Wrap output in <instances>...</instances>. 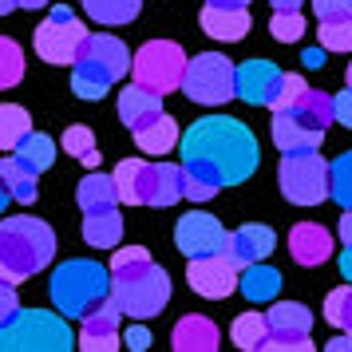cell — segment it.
I'll list each match as a JSON object with an SVG mask.
<instances>
[{
	"instance_id": "37",
	"label": "cell",
	"mask_w": 352,
	"mask_h": 352,
	"mask_svg": "<svg viewBox=\"0 0 352 352\" xmlns=\"http://www.w3.org/2000/svg\"><path fill=\"white\" fill-rule=\"evenodd\" d=\"M218 190H222V182L210 175V170L194 166V162H182V198H190V202H210Z\"/></svg>"
},
{
	"instance_id": "3",
	"label": "cell",
	"mask_w": 352,
	"mask_h": 352,
	"mask_svg": "<svg viewBox=\"0 0 352 352\" xmlns=\"http://www.w3.org/2000/svg\"><path fill=\"white\" fill-rule=\"evenodd\" d=\"M48 293H52L56 313H64L67 320L72 317L83 320L96 305H103L111 297V270L99 265V261H87V257H72V261L52 270Z\"/></svg>"
},
{
	"instance_id": "7",
	"label": "cell",
	"mask_w": 352,
	"mask_h": 352,
	"mask_svg": "<svg viewBox=\"0 0 352 352\" xmlns=\"http://www.w3.org/2000/svg\"><path fill=\"white\" fill-rule=\"evenodd\" d=\"M182 72H186V52L175 40H146L131 56V80L146 91H159V96L182 87Z\"/></svg>"
},
{
	"instance_id": "45",
	"label": "cell",
	"mask_w": 352,
	"mask_h": 352,
	"mask_svg": "<svg viewBox=\"0 0 352 352\" xmlns=\"http://www.w3.org/2000/svg\"><path fill=\"white\" fill-rule=\"evenodd\" d=\"M317 20H344L352 16V0H313Z\"/></svg>"
},
{
	"instance_id": "8",
	"label": "cell",
	"mask_w": 352,
	"mask_h": 352,
	"mask_svg": "<svg viewBox=\"0 0 352 352\" xmlns=\"http://www.w3.org/2000/svg\"><path fill=\"white\" fill-rule=\"evenodd\" d=\"M182 96L190 103H202V107H222L234 99V64L226 60L222 52H202L186 60V72H182Z\"/></svg>"
},
{
	"instance_id": "13",
	"label": "cell",
	"mask_w": 352,
	"mask_h": 352,
	"mask_svg": "<svg viewBox=\"0 0 352 352\" xmlns=\"http://www.w3.org/2000/svg\"><path fill=\"white\" fill-rule=\"evenodd\" d=\"M119 320H123V313H119V309H115V301L107 297L103 305H96V309L83 317L80 344H76V349H87V352H115V349H123Z\"/></svg>"
},
{
	"instance_id": "51",
	"label": "cell",
	"mask_w": 352,
	"mask_h": 352,
	"mask_svg": "<svg viewBox=\"0 0 352 352\" xmlns=\"http://www.w3.org/2000/svg\"><path fill=\"white\" fill-rule=\"evenodd\" d=\"M324 56H329L324 48H309L301 60H305V67H324Z\"/></svg>"
},
{
	"instance_id": "50",
	"label": "cell",
	"mask_w": 352,
	"mask_h": 352,
	"mask_svg": "<svg viewBox=\"0 0 352 352\" xmlns=\"http://www.w3.org/2000/svg\"><path fill=\"white\" fill-rule=\"evenodd\" d=\"M329 352H352V333H340V336H333L329 344H324Z\"/></svg>"
},
{
	"instance_id": "46",
	"label": "cell",
	"mask_w": 352,
	"mask_h": 352,
	"mask_svg": "<svg viewBox=\"0 0 352 352\" xmlns=\"http://www.w3.org/2000/svg\"><path fill=\"white\" fill-rule=\"evenodd\" d=\"M333 123H340V127L352 131V83L333 99Z\"/></svg>"
},
{
	"instance_id": "48",
	"label": "cell",
	"mask_w": 352,
	"mask_h": 352,
	"mask_svg": "<svg viewBox=\"0 0 352 352\" xmlns=\"http://www.w3.org/2000/svg\"><path fill=\"white\" fill-rule=\"evenodd\" d=\"M123 349H131V352L151 349V329L146 324H131L127 333H123Z\"/></svg>"
},
{
	"instance_id": "38",
	"label": "cell",
	"mask_w": 352,
	"mask_h": 352,
	"mask_svg": "<svg viewBox=\"0 0 352 352\" xmlns=\"http://www.w3.org/2000/svg\"><path fill=\"white\" fill-rule=\"evenodd\" d=\"M20 80H24V52H20L16 40L0 36V91L16 87Z\"/></svg>"
},
{
	"instance_id": "21",
	"label": "cell",
	"mask_w": 352,
	"mask_h": 352,
	"mask_svg": "<svg viewBox=\"0 0 352 352\" xmlns=\"http://www.w3.org/2000/svg\"><path fill=\"white\" fill-rule=\"evenodd\" d=\"M238 293H241L250 305L277 301V293H281V273L273 270V265H265V261L241 265V273H238Z\"/></svg>"
},
{
	"instance_id": "40",
	"label": "cell",
	"mask_w": 352,
	"mask_h": 352,
	"mask_svg": "<svg viewBox=\"0 0 352 352\" xmlns=\"http://www.w3.org/2000/svg\"><path fill=\"white\" fill-rule=\"evenodd\" d=\"M320 48L324 52H352V16L344 20H320Z\"/></svg>"
},
{
	"instance_id": "32",
	"label": "cell",
	"mask_w": 352,
	"mask_h": 352,
	"mask_svg": "<svg viewBox=\"0 0 352 352\" xmlns=\"http://www.w3.org/2000/svg\"><path fill=\"white\" fill-rule=\"evenodd\" d=\"M265 336H270L265 313H241V317L230 324V340H234L238 349H245V352H261Z\"/></svg>"
},
{
	"instance_id": "47",
	"label": "cell",
	"mask_w": 352,
	"mask_h": 352,
	"mask_svg": "<svg viewBox=\"0 0 352 352\" xmlns=\"http://www.w3.org/2000/svg\"><path fill=\"white\" fill-rule=\"evenodd\" d=\"M16 309H20L16 285H12V281H0V324H4V320L12 317V313H16Z\"/></svg>"
},
{
	"instance_id": "39",
	"label": "cell",
	"mask_w": 352,
	"mask_h": 352,
	"mask_svg": "<svg viewBox=\"0 0 352 352\" xmlns=\"http://www.w3.org/2000/svg\"><path fill=\"white\" fill-rule=\"evenodd\" d=\"M324 320L340 333H352V285H340L324 297Z\"/></svg>"
},
{
	"instance_id": "5",
	"label": "cell",
	"mask_w": 352,
	"mask_h": 352,
	"mask_svg": "<svg viewBox=\"0 0 352 352\" xmlns=\"http://www.w3.org/2000/svg\"><path fill=\"white\" fill-rule=\"evenodd\" d=\"M111 301L131 320L159 317L162 305L170 301V277L155 261L135 265V270H119V273H111Z\"/></svg>"
},
{
	"instance_id": "33",
	"label": "cell",
	"mask_w": 352,
	"mask_h": 352,
	"mask_svg": "<svg viewBox=\"0 0 352 352\" xmlns=\"http://www.w3.org/2000/svg\"><path fill=\"white\" fill-rule=\"evenodd\" d=\"M28 131H32V115L20 103H0V151H16Z\"/></svg>"
},
{
	"instance_id": "49",
	"label": "cell",
	"mask_w": 352,
	"mask_h": 352,
	"mask_svg": "<svg viewBox=\"0 0 352 352\" xmlns=\"http://www.w3.org/2000/svg\"><path fill=\"white\" fill-rule=\"evenodd\" d=\"M336 234H340V241H344V245H352V210H344V214H340Z\"/></svg>"
},
{
	"instance_id": "30",
	"label": "cell",
	"mask_w": 352,
	"mask_h": 352,
	"mask_svg": "<svg viewBox=\"0 0 352 352\" xmlns=\"http://www.w3.org/2000/svg\"><path fill=\"white\" fill-rule=\"evenodd\" d=\"M76 202H80L83 214H87V210H103V206H119V194H115L111 175H99V170H91V175L76 186Z\"/></svg>"
},
{
	"instance_id": "55",
	"label": "cell",
	"mask_w": 352,
	"mask_h": 352,
	"mask_svg": "<svg viewBox=\"0 0 352 352\" xmlns=\"http://www.w3.org/2000/svg\"><path fill=\"white\" fill-rule=\"evenodd\" d=\"M16 4H20V8H32V12H36V8H44V4H52V0H16Z\"/></svg>"
},
{
	"instance_id": "19",
	"label": "cell",
	"mask_w": 352,
	"mask_h": 352,
	"mask_svg": "<svg viewBox=\"0 0 352 352\" xmlns=\"http://www.w3.org/2000/svg\"><path fill=\"white\" fill-rule=\"evenodd\" d=\"M273 143L281 155L285 151H317L324 143V131L301 123L293 111H273Z\"/></svg>"
},
{
	"instance_id": "18",
	"label": "cell",
	"mask_w": 352,
	"mask_h": 352,
	"mask_svg": "<svg viewBox=\"0 0 352 352\" xmlns=\"http://www.w3.org/2000/svg\"><path fill=\"white\" fill-rule=\"evenodd\" d=\"M198 24H202V32L214 36V40H222V44H238V40H245V32H250V8L206 4L202 16H198Z\"/></svg>"
},
{
	"instance_id": "20",
	"label": "cell",
	"mask_w": 352,
	"mask_h": 352,
	"mask_svg": "<svg viewBox=\"0 0 352 352\" xmlns=\"http://www.w3.org/2000/svg\"><path fill=\"white\" fill-rule=\"evenodd\" d=\"M131 135H135V146H139L143 155H170L178 146V139H182L175 115H166V111H159L155 119H146L143 127H135Z\"/></svg>"
},
{
	"instance_id": "54",
	"label": "cell",
	"mask_w": 352,
	"mask_h": 352,
	"mask_svg": "<svg viewBox=\"0 0 352 352\" xmlns=\"http://www.w3.org/2000/svg\"><path fill=\"white\" fill-rule=\"evenodd\" d=\"M206 4H222V8H250V0H206Z\"/></svg>"
},
{
	"instance_id": "31",
	"label": "cell",
	"mask_w": 352,
	"mask_h": 352,
	"mask_svg": "<svg viewBox=\"0 0 352 352\" xmlns=\"http://www.w3.org/2000/svg\"><path fill=\"white\" fill-rule=\"evenodd\" d=\"M285 111H293L301 123H309V127L317 131H329V123H333V99L324 96V91H313V87H305L301 99L293 103V107H285Z\"/></svg>"
},
{
	"instance_id": "11",
	"label": "cell",
	"mask_w": 352,
	"mask_h": 352,
	"mask_svg": "<svg viewBox=\"0 0 352 352\" xmlns=\"http://www.w3.org/2000/svg\"><path fill=\"white\" fill-rule=\"evenodd\" d=\"M238 265L230 261V254H206V257H190L186 265V281L198 297L206 301H226L230 293H238Z\"/></svg>"
},
{
	"instance_id": "17",
	"label": "cell",
	"mask_w": 352,
	"mask_h": 352,
	"mask_svg": "<svg viewBox=\"0 0 352 352\" xmlns=\"http://www.w3.org/2000/svg\"><path fill=\"white\" fill-rule=\"evenodd\" d=\"M182 198V162H146L143 206H175Z\"/></svg>"
},
{
	"instance_id": "52",
	"label": "cell",
	"mask_w": 352,
	"mask_h": 352,
	"mask_svg": "<svg viewBox=\"0 0 352 352\" xmlns=\"http://www.w3.org/2000/svg\"><path fill=\"white\" fill-rule=\"evenodd\" d=\"M340 277L352 285V245H344V250H340Z\"/></svg>"
},
{
	"instance_id": "6",
	"label": "cell",
	"mask_w": 352,
	"mask_h": 352,
	"mask_svg": "<svg viewBox=\"0 0 352 352\" xmlns=\"http://www.w3.org/2000/svg\"><path fill=\"white\" fill-rule=\"evenodd\" d=\"M277 186L293 206H320L329 198V162L317 151H285L277 166Z\"/></svg>"
},
{
	"instance_id": "56",
	"label": "cell",
	"mask_w": 352,
	"mask_h": 352,
	"mask_svg": "<svg viewBox=\"0 0 352 352\" xmlns=\"http://www.w3.org/2000/svg\"><path fill=\"white\" fill-rule=\"evenodd\" d=\"M8 202H12V194H8V186H4V182H0V214H4V206H8Z\"/></svg>"
},
{
	"instance_id": "43",
	"label": "cell",
	"mask_w": 352,
	"mask_h": 352,
	"mask_svg": "<svg viewBox=\"0 0 352 352\" xmlns=\"http://www.w3.org/2000/svg\"><path fill=\"white\" fill-rule=\"evenodd\" d=\"M305 87H309V83H305L301 76H281V91H277V99H273V111H285V107H293V103L301 99Z\"/></svg>"
},
{
	"instance_id": "58",
	"label": "cell",
	"mask_w": 352,
	"mask_h": 352,
	"mask_svg": "<svg viewBox=\"0 0 352 352\" xmlns=\"http://www.w3.org/2000/svg\"><path fill=\"white\" fill-rule=\"evenodd\" d=\"M344 80H349V83H352V64H349V72H344Z\"/></svg>"
},
{
	"instance_id": "42",
	"label": "cell",
	"mask_w": 352,
	"mask_h": 352,
	"mask_svg": "<svg viewBox=\"0 0 352 352\" xmlns=\"http://www.w3.org/2000/svg\"><path fill=\"white\" fill-rule=\"evenodd\" d=\"M317 344L309 340V336H265V344H261V352H313Z\"/></svg>"
},
{
	"instance_id": "36",
	"label": "cell",
	"mask_w": 352,
	"mask_h": 352,
	"mask_svg": "<svg viewBox=\"0 0 352 352\" xmlns=\"http://www.w3.org/2000/svg\"><path fill=\"white\" fill-rule=\"evenodd\" d=\"M329 198L340 210H352V151L336 155V162H329Z\"/></svg>"
},
{
	"instance_id": "41",
	"label": "cell",
	"mask_w": 352,
	"mask_h": 352,
	"mask_svg": "<svg viewBox=\"0 0 352 352\" xmlns=\"http://www.w3.org/2000/svg\"><path fill=\"white\" fill-rule=\"evenodd\" d=\"M270 32H273V40H281V44H297V40L309 32V24H305L301 12H273Z\"/></svg>"
},
{
	"instance_id": "16",
	"label": "cell",
	"mask_w": 352,
	"mask_h": 352,
	"mask_svg": "<svg viewBox=\"0 0 352 352\" xmlns=\"http://www.w3.org/2000/svg\"><path fill=\"white\" fill-rule=\"evenodd\" d=\"M277 250V234H273L270 226H241V230H234L230 234V241H226V254H230V261L234 265H254V261H265V257Z\"/></svg>"
},
{
	"instance_id": "28",
	"label": "cell",
	"mask_w": 352,
	"mask_h": 352,
	"mask_svg": "<svg viewBox=\"0 0 352 352\" xmlns=\"http://www.w3.org/2000/svg\"><path fill=\"white\" fill-rule=\"evenodd\" d=\"M143 175H146V159H123L115 166V194L123 206H143Z\"/></svg>"
},
{
	"instance_id": "14",
	"label": "cell",
	"mask_w": 352,
	"mask_h": 352,
	"mask_svg": "<svg viewBox=\"0 0 352 352\" xmlns=\"http://www.w3.org/2000/svg\"><path fill=\"white\" fill-rule=\"evenodd\" d=\"M80 64H91L99 72H107L111 80H123L131 72V52L119 36H107V32H87V40L80 44Z\"/></svg>"
},
{
	"instance_id": "9",
	"label": "cell",
	"mask_w": 352,
	"mask_h": 352,
	"mask_svg": "<svg viewBox=\"0 0 352 352\" xmlns=\"http://www.w3.org/2000/svg\"><path fill=\"white\" fill-rule=\"evenodd\" d=\"M83 40H87V28H83V20L67 4H52L44 24H36V56L48 60V64L72 67Z\"/></svg>"
},
{
	"instance_id": "15",
	"label": "cell",
	"mask_w": 352,
	"mask_h": 352,
	"mask_svg": "<svg viewBox=\"0 0 352 352\" xmlns=\"http://www.w3.org/2000/svg\"><path fill=\"white\" fill-rule=\"evenodd\" d=\"M289 254L297 265L313 270V265H324L333 257V234L320 222H297L289 230Z\"/></svg>"
},
{
	"instance_id": "22",
	"label": "cell",
	"mask_w": 352,
	"mask_h": 352,
	"mask_svg": "<svg viewBox=\"0 0 352 352\" xmlns=\"http://www.w3.org/2000/svg\"><path fill=\"white\" fill-rule=\"evenodd\" d=\"M170 344H175L178 352H214V349H218V324H214L210 317L190 313V317H182L175 324Z\"/></svg>"
},
{
	"instance_id": "23",
	"label": "cell",
	"mask_w": 352,
	"mask_h": 352,
	"mask_svg": "<svg viewBox=\"0 0 352 352\" xmlns=\"http://www.w3.org/2000/svg\"><path fill=\"white\" fill-rule=\"evenodd\" d=\"M159 111H162V96L159 91H146V87H139L135 80H131V87L119 91V119H123V127L127 131L143 127L146 119H155Z\"/></svg>"
},
{
	"instance_id": "1",
	"label": "cell",
	"mask_w": 352,
	"mask_h": 352,
	"mask_svg": "<svg viewBox=\"0 0 352 352\" xmlns=\"http://www.w3.org/2000/svg\"><path fill=\"white\" fill-rule=\"evenodd\" d=\"M182 162H194L218 178L222 186H241L245 178H254L261 162L257 135L234 115H206L194 119L178 139Z\"/></svg>"
},
{
	"instance_id": "10",
	"label": "cell",
	"mask_w": 352,
	"mask_h": 352,
	"mask_svg": "<svg viewBox=\"0 0 352 352\" xmlns=\"http://www.w3.org/2000/svg\"><path fill=\"white\" fill-rule=\"evenodd\" d=\"M230 234H226V226L206 214V210H190V214H182L175 226V245L182 257H206V254H222Z\"/></svg>"
},
{
	"instance_id": "12",
	"label": "cell",
	"mask_w": 352,
	"mask_h": 352,
	"mask_svg": "<svg viewBox=\"0 0 352 352\" xmlns=\"http://www.w3.org/2000/svg\"><path fill=\"white\" fill-rule=\"evenodd\" d=\"M281 67L273 60H245L234 67V99L250 103V107H273V99L281 91Z\"/></svg>"
},
{
	"instance_id": "29",
	"label": "cell",
	"mask_w": 352,
	"mask_h": 352,
	"mask_svg": "<svg viewBox=\"0 0 352 352\" xmlns=\"http://www.w3.org/2000/svg\"><path fill=\"white\" fill-rule=\"evenodd\" d=\"M83 12L103 24V28H115V24H131V20L139 16V8H143V0H80Z\"/></svg>"
},
{
	"instance_id": "44",
	"label": "cell",
	"mask_w": 352,
	"mask_h": 352,
	"mask_svg": "<svg viewBox=\"0 0 352 352\" xmlns=\"http://www.w3.org/2000/svg\"><path fill=\"white\" fill-rule=\"evenodd\" d=\"M146 261H151V254H146L143 245H127V250H115V257H111V265H107V270L119 273V270H135V265H146Z\"/></svg>"
},
{
	"instance_id": "24",
	"label": "cell",
	"mask_w": 352,
	"mask_h": 352,
	"mask_svg": "<svg viewBox=\"0 0 352 352\" xmlns=\"http://www.w3.org/2000/svg\"><path fill=\"white\" fill-rule=\"evenodd\" d=\"M83 241L91 250H115L123 241V218L119 206H103V210H87L83 218Z\"/></svg>"
},
{
	"instance_id": "53",
	"label": "cell",
	"mask_w": 352,
	"mask_h": 352,
	"mask_svg": "<svg viewBox=\"0 0 352 352\" xmlns=\"http://www.w3.org/2000/svg\"><path fill=\"white\" fill-rule=\"evenodd\" d=\"M270 4H273V12H301L305 0H270Z\"/></svg>"
},
{
	"instance_id": "26",
	"label": "cell",
	"mask_w": 352,
	"mask_h": 352,
	"mask_svg": "<svg viewBox=\"0 0 352 352\" xmlns=\"http://www.w3.org/2000/svg\"><path fill=\"white\" fill-rule=\"evenodd\" d=\"M36 170H28L24 162L8 151V159H0V182L8 186V194H12V202H36V194H40V182H36Z\"/></svg>"
},
{
	"instance_id": "4",
	"label": "cell",
	"mask_w": 352,
	"mask_h": 352,
	"mask_svg": "<svg viewBox=\"0 0 352 352\" xmlns=\"http://www.w3.org/2000/svg\"><path fill=\"white\" fill-rule=\"evenodd\" d=\"M76 336L67 329L64 313L48 309H16L0 324V352H67Z\"/></svg>"
},
{
	"instance_id": "2",
	"label": "cell",
	"mask_w": 352,
	"mask_h": 352,
	"mask_svg": "<svg viewBox=\"0 0 352 352\" xmlns=\"http://www.w3.org/2000/svg\"><path fill=\"white\" fill-rule=\"evenodd\" d=\"M56 257V230L32 214L4 218L0 222V281H28L40 270H48Z\"/></svg>"
},
{
	"instance_id": "25",
	"label": "cell",
	"mask_w": 352,
	"mask_h": 352,
	"mask_svg": "<svg viewBox=\"0 0 352 352\" xmlns=\"http://www.w3.org/2000/svg\"><path fill=\"white\" fill-rule=\"evenodd\" d=\"M265 324H270L273 336H309L313 313H309L301 301H277L270 313H265Z\"/></svg>"
},
{
	"instance_id": "35",
	"label": "cell",
	"mask_w": 352,
	"mask_h": 352,
	"mask_svg": "<svg viewBox=\"0 0 352 352\" xmlns=\"http://www.w3.org/2000/svg\"><path fill=\"white\" fill-rule=\"evenodd\" d=\"M60 146H64L72 159H80L87 170H99V146H96V135H91V127H67L64 139H60Z\"/></svg>"
},
{
	"instance_id": "57",
	"label": "cell",
	"mask_w": 352,
	"mask_h": 352,
	"mask_svg": "<svg viewBox=\"0 0 352 352\" xmlns=\"http://www.w3.org/2000/svg\"><path fill=\"white\" fill-rule=\"evenodd\" d=\"M12 8H20L16 0H0V16H8V12H12Z\"/></svg>"
},
{
	"instance_id": "34",
	"label": "cell",
	"mask_w": 352,
	"mask_h": 352,
	"mask_svg": "<svg viewBox=\"0 0 352 352\" xmlns=\"http://www.w3.org/2000/svg\"><path fill=\"white\" fill-rule=\"evenodd\" d=\"M111 76L107 72H99V67H91V64H72V91L80 99H103L107 91H111Z\"/></svg>"
},
{
	"instance_id": "27",
	"label": "cell",
	"mask_w": 352,
	"mask_h": 352,
	"mask_svg": "<svg viewBox=\"0 0 352 352\" xmlns=\"http://www.w3.org/2000/svg\"><path fill=\"white\" fill-rule=\"evenodd\" d=\"M28 170H36V175H44L52 162H56V139L52 135H44V131H28L24 139L16 143V151H12Z\"/></svg>"
}]
</instances>
